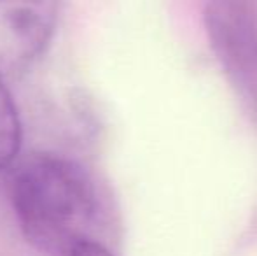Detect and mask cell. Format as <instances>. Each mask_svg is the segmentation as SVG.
I'll return each instance as SVG.
<instances>
[{
    "label": "cell",
    "mask_w": 257,
    "mask_h": 256,
    "mask_svg": "<svg viewBox=\"0 0 257 256\" xmlns=\"http://www.w3.org/2000/svg\"><path fill=\"white\" fill-rule=\"evenodd\" d=\"M9 197L21 230L34 246L67 256L91 239L98 218V193L81 163L54 153H35L16 165Z\"/></svg>",
    "instance_id": "1"
},
{
    "label": "cell",
    "mask_w": 257,
    "mask_h": 256,
    "mask_svg": "<svg viewBox=\"0 0 257 256\" xmlns=\"http://www.w3.org/2000/svg\"><path fill=\"white\" fill-rule=\"evenodd\" d=\"M61 0H0V75L30 67L51 42Z\"/></svg>",
    "instance_id": "2"
},
{
    "label": "cell",
    "mask_w": 257,
    "mask_h": 256,
    "mask_svg": "<svg viewBox=\"0 0 257 256\" xmlns=\"http://www.w3.org/2000/svg\"><path fill=\"white\" fill-rule=\"evenodd\" d=\"M206 25L213 48L231 72L252 81L257 77V23L240 0H212Z\"/></svg>",
    "instance_id": "3"
},
{
    "label": "cell",
    "mask_w": 257,
    "mask_h": 256,
    "mask_svg": "<svg viewBox=\"0 0 257 256\" xmlns=\"http://www.w3.org/2000/svg\"><path fill=\"white\" fill-rule=\"evenodd\" d=\"M23 144V127L20 111L7 88L6 77L0 75V170L13 167Z\"/></svg>",
    "instance_id": "4"
},
{
    "label": "cell",
    "mask_w": 257,
    "mask_h": 256,
    "mask_svg": "<svg viewBox=\"0 0 257 256\" xmlns=\"http://www.w3.org/2000/svg\"><path fill=\"white\" fill-rule=\"evenodd\" d=\"M67 256H114L103 244L95 239H84L77 242Z\"/></svg>",
    "instance_id": "5"
}]
</instances>
